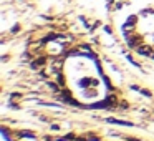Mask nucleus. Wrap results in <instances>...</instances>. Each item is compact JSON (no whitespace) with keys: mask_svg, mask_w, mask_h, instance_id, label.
<instances>
[{"mask_svg":"<svg viewBox=\"0 0 154 141\" xmlns=\"http://www.w3.org/2000/svg\"><path fill=\"white\" fill-rule=\"evenodd\" d=\"M137 24V15H131L129 18H128V22L124 24V30H129V28H134Z\"/></svg>","mask_w":154,"mask_h":141,"instance_id":"39448f33","label":"nucleus"},{"mask_svg":"<svg viewBox=\"0 0 154 141\" xmlns=\"http://www.w3.org/2000/svg\"><path fill=\"white\" fill-rule=\"evenodd\" d=\"M139 93H143L144 96H147V98H151V96H152V93H151L149 90H144V88H139Z\"/></svg>","mask_w":154,"mask_h":141,"instance_id":"f8f14e48","label":"nucleus"},{"mask_svg":"<svg viewBox=\"0 0 154 141\" xmlns=\"http://www.w3.org/2000/svg\"><path fill=\"white\" fill-rule=\"evenodd\" d=\"M104 32H108V33H113V28H111V27H104Z\"/></svg>","mask_w":154,"mask_h":141,"instance_id":"dca6fc26","label":"nucleus"},{"mask_svg":"<svg viewBox=\"0 0 154 141\" xmlns=\"http://www.w3.org/2000/svg\"><path fill=\"white\" fill-rule=\"evenodd\" d=\"M17 136L18 138H35L37 134L33 133V131H25V130H20V131H17Z\"/></svg>","mask_w":154,"mask_h":141,"instance_id":"0eeeda50","label":"nucleus"},{"mask_svg":"<svg viewBox=\"0 0 154 141\" xmlns=\"http://www.w3.org/2000/svg\"><path fill=\"white\" fill-rule=\"evenodd\" d=\"M75 141H88V139H86V138H83V136H76V139H75Z\"/></svg>","mask_w":154,"mask_h":141,"instance_id":"2eb2a0df","label":"nucleus"},{"mask_svg":"<svg viewBox=\"0 0 154 141\" xmlns=\"http://www.w3.org/2000/svg\"><path fill=\"white\" fill-rule=\"evenodd\" d=\"M55 77H57V83L60 85L61 88L66 85V80H65V77H63V71H58V73H55Z\"/></svg>","mask_w":154,"mask_h":141,"instance_id":"1a4fd4ad","label":"nucleus"},{"mask_svg":"<svg viewBox=\"0 0 154 141\" xmlns=\"http://www.w3.org/2000/svg\"><path fill=\"white\" fill-rule=\"evenodd\" d=\"M48 63H50V61H48L47 55H38V57H35L33 60L30 61V68H32V70H38V71H40L42 68H47Z\"/></svg>","mask_w":154,"mask_h":141,"instance_id":"f257e3e1","label":"nucleus"},{"mask_svg":"<svg viewBox=\"0 0 154 141\" xmlns=\"http://www.w3.org/2000/svg\"><path fill=\"white\" fill-rule=\"evenodd\" d=\"M93 83H94L93 78H83V80H80V86H83V88L90 86V85H93Z\"/></svg>","mask_w":154,"mask_h":141,"instance_id":"9d476101","label":"nucleus"},{"mask_svg":"<svg viewBox=\"0 0 154 141\" xmlns=\"http://www.w3.org/2000/svg\"><path fill=\"white\" fill-rule=\"evenodd\" d=\"M47 86L50 88V90L53 91V93H60V91H61V86L57 83V81H48V83H47Z\"/></svg>","mask_w":154,"mask_h":141,"instance_id":"6e6552de","label":"nucleus"},{"mask_svg":"<svg viewBox=\"0 0 154 141\" xmlns=\"http://www.w3.org/2000/svg\"><path fill=\"white\" fill-rule=\"evenodd\" d=\"M104 100L108 101L109 108H114V106H118V105H119V98H118L116 95H109V96H106Z\"/></svg>","mask_w":154,"mask_h":141,"instance_id":"423d86ee","label":"nucleus"},{"mask_svg":"<svg viewBox=\"0 0 154 141\" xmlns=\"http://www.w3.org/2000/svg\"><path fill=\"white\" fill-rule=\"evenodd\" d=\"M106 123H109V124H121V126H133V123H131V121L116 120V118H106Z\"/></svg>","mask_w":154,"mask_h":141,"instance_id":"20e7f679","label":"nucleus"},{"mask_svg":"<svg viewBox=\"0 0 154 141\" xmlns=\"http://www.w3.org/2000/svg\"><path fill=\"white\" fill-rule=\"evenodd\" d=\"M126 40H128V47L136 50L139 45H143L144 38H143V35H139V33H126Z\"/></svg>","mask_w":154,"mask_h":141,"instance_id":"f03ea898","label":"nucleus"},{"mask_svg":"<svg viewBox=\"0 0 154 141\" xmlns=\"http://www.w3.org/2000/svg\"><path fill=\"white\" fill-rule=\"evenodd\" d=\"M126 139H128V141H141L139 138H131V136H129V138H126Z\"/></svg>","mask_w":154,"mask_h":141,"instance_id":"f3484780","label":"nucleus"},{"mask_svg":"<svg viewBox=\"0 0 154 141\" xmlns=\"http://www.w3.org/2000/svg\"><path fill=\"white\" fill-rule=\"evenodd\" d=\"M51 131H60V126L58 124H51Z\"/></svg>","mask_w":154,"mask_h":141,"instance_id":"4468645a","label":"nucleus"},{"mask_svg":"<svg viewBox=\"0 0 154 141\" xmlns=\"http://www.w3.org/2000/svg\"><path fill=\"white\" fill-rule=\"evenodd\" d=\"M118 108H121V110H128V108H129V103H128L126 100H121L119 105H118Z\"/></svg>","mask_w":154,"mask_h":141,"instance_id":"9b49d317","label":"nucleus"},{"mask_svg":"<svg viewBox=\"0 0 154 141\" xmlns=\"http://www.w3.org/2000/svg\"><path fill=\"white\" fill-rule=\"evenodd\" d=\"M20 32V25H15V27H12V33H18Z\"/></svg>","mask_w":154,"mask_h":141,"instance_id":"ddd939ff","label":"nucleus"},{"mask_svg":"<svg viewBox=\"0 0 154 141\" xmlns=\"http://www.w3.org/2000/svg\"><path fill=\"white\" fill-rule=\"evenodd\" d=\"M152 52H154V48L151 45H144V43L136 48V53L143 55V57H152Z\"/></svg>","mask_w":154,"mask_h":141,"instance_id":"7ed1b4c3","label":"nucleus"}]
</instances>
